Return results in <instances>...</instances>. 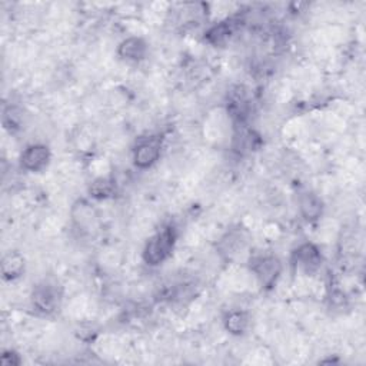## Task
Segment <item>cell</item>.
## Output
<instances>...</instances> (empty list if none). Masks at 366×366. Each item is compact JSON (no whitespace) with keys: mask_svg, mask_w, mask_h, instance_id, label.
Listing matches in <instances>:
<instances>
[{"mask_svg":"<svg viewBox=\"0 0 366 366\" xmlns=\"http://www.w3.org/2000/svg\"><path fill=\"white\" fill-rule=\"evenodd\" d=\"M175 241H176V234L173 228L162 229L146 243L143 251V260L151 266L160 265L171 256L175 246Z\"/></svg>","mask_w":366,"mask_h":366,"instance_id":"6da1fadb","label":"cell"},{"mask_svg":"<svg viewBox=\"0 0 366 366\" xmlns=\"http://www.w3.org/2000/svg\"><path fill=\"white\" fill-rule=\"evenodd\" d=\"M49 160H51V151L45 145H30L25 149L21 156L22 168L27 172L43 171Z\"/></svg>","mask_w":366,"mask_h":366,"instance_id":"277c9868","label":"cell"},{"mask_svg":"<svg viewBox=\"0 0 366 366\" xmlns=\"http://www.w3.org/2000/svg\"><path fill=\"white\" fill-rule=\"evenodd\" d=\"M160 142L158 139L142 141L133 151V162L141 169L151 168L160 158Z\"/></svg>","mask_w":366,"mask_h":366,"instance_id":"5b68a950","label":"cell"},{"mask_svg":"<svg viewBox=\"0 0 366 366\" xmlns=\"http://www.w3.org/2000/svg\"><path fill=\"white\" fill-rule=\"evenodd\" d=\"M146 52H147V45L141 38H129L123 40L118 49V53L122 59L132 62H138L143 59Z\"/></svg>","mask_w":366,"mask_h":366,"instance_id":"ba28073f","label":"cell"},{"mask_svg":"<svg viewBox=\"0 0 366 366\" xmlns=\"http://www.w3.org/2000/svg\"><path fill=\"white\" fill-rule=\"evenodd\" d=\"M293 262L305 272H313L321 266L322 255L319 252V249L315 245L305 243L296 249V252L293 254Z\"/></svg>","mask_w":366,"mask_h":366,"instance_id":"8992f818","label":"cell"},{"mask_svg":"<svg viewBox=\"0 0 366 366\" xmlns=\"http://www.w3.org/2000/svg\"><path fill=\"white\" fill-rule=\"evenodd\" d=\"M299 209H301V213L306 221L313 222L321 218L322 210H324V204L318 195H315L312 192H306V193H302L301 197H299Z\"/></svg>","mask_w":366,"mask_h":366,"instance_id":"52a82bcc","label":"cell"},{"mask_svg":"<svg viewBox=\"0 0 366 366\" xmlns=\"http://www.w3.org/2000/svg\"><path fill=\"white\" fill-rule=\"evenodd\" d=\"M25 272V259L16 252H10L2 260V273L8 280L19 278Z\"/></svg>","mask_w":366,"mask_h":366,"instance_id":"9c48e42d","label":"cell"},{"mask_svg":"<svg viewBox=\"0 0 366 366\" xmlns=\"http://www.w3.org/2000/svg\"><path fill=\"white\" fill-rule=\"evenodd\" d=\"M32 302L33 306L43 313L55 312L60 302V293L58 291V286L43 282V284L33 289Z\"/></svg>","mask_w":366,"mask_h":366,"instance_id":"7a4b0ae2","label":"cell"},{"mask_svg":"<svg viewBox=\"0 0 366 366\" xmlns=\"http://www.w3.org/2000/svg\"><path fill=\"white\" fill-rule=\"evenodd\" d=\"M252 272L263 286H272L282 272V265L275 256H259L252 262Z\"/></svg>","mask_w":366,"mask_h":366,"instance_id":"3957f363","label":"cell"},{"mask_svg":"<svg viewBox=\"0 0 366 366\" xmlns=\"http://www.w3.org/2000/svg\"><path fill=\"white\" fill-rule=\"evenodd\" d=\"M114 192V183L108 179V178H99L96 179L92 186H90V193L93 197H97V199H106V197H110Z\"/></svg>","mask_w":366,"mask_h":366,"instance_id":"7c38bea8","label":"cell"},{"mask_svg":"<svg viewBox=\"0 0 366 366\" xmlns=\"http://www.w3.org/2000/svg\"><path fill=\"white\" fill-rule=\"evenodd\" d=\"M249 326V316L246 312L235 310L230 312L225 319V328L232 335H243Z\"/></svg>","mask_w":366,"mask_h":366,"instance_id":"8fae6325","label":"cell"},{"mask_svg":"<svg viewBox=\"0 0 366 366\" xmlns=\"http://www.w3.org/2000/svg\"><path fill=\"white\" fill-rule=\"evenodd\" d=\"M235 33V23L232 21L228 22H222L218 26H213L206 35L208 42H210L215 46H221L223 43H226L230 36Z\"/></svg>","mask_w":366,"mask_h":366,"instance_id":"30bf717a","label":"cell"}]
</instances>
